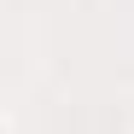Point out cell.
Wrapping results in <instances>:
<instances>
[{
    "instance_id": "6da1fadb",
    "label": "cell",
    "mask_w": 134,
    "mask_h": 134,
    "mask_svg": "<svg viewBox=\"0 0 134 134\" xmlns=\"http://www.w3.org/2000/svg\"><path fill=\"white\" fill-rule=\"evenodd\" d=\"M0 134H6V128H0Z\"/></svg>"
}]
</instances>
